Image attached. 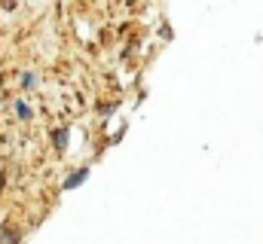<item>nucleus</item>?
Here are the masks:
<instances>
[{
	"label": "nucleus",
	"instance_id": "nucleus-1",
	"mask_svg": "<svg viewBox=\"0 0 263 244\" xmlns=\"http://www.w3.org/2000/svg\"><path fill=\"white\" fill-rule=\"evenodd\" d=\"M86 177H89V168H80V171H73V174H70L65 183H62V186H65V189H73L77 183H83Z\"/></svg>",
	"mask_w": 263,
	"mask_h": 244
},
{
	"label": "nucleus",
	"instance_id": "nucleus-2",
	"mask_svg": "<svg viewBox=\"0 0 263 244\" xmlns=\"http://www.w3.org/2000/svg\"><path fill=\"white\" fill-rule=\"evenodd\" d=\"M0 244H18V232H12L9 226H0Z\"/></svg>",
	"mask_w": 263,
	"mask_h": 244
},
{
	"label": "nucleus",
	"instance_id": "nucleus-3",
	"mask_svg": "<svg viewBox=\"0 0 263 244\" xmlns=\"http://www.w3.org/2000/svg\"><path fill=\"white\" fill-rule=\"evenodd\" d=\"M15 113H18L22 119H31V107H28L25 101H15Z\"/></svg>",
	"mask_w": 263,
	"mask_h": 244
},
{
	"label": "nucleus",
	"instance_id": "nucleus-4",
	"mask_svg": "<svg viewBox=\"0 0 263 244\" xmlns=\"http://www.w3.org/2000/svg\"><path fill=\"white\" fill-rule=\"evenodd\" d=\"M65 137H67V131H59L55 134V147H65Z\"/></svg>",
	"mask_w": 263,
	"mask_h": 244
},
{
	"label": "nucleus",
	"instance_id": "nucleus-5",
	"mask_svg": "<svg viewBox=\"0 0 263 244\" xmlns=\"http://www.w3.org/2000/svg\"><path fill=\"white\" fill-rule=\"evenodd\" d=\"M22 86H25V89H28V86H34V76H31V73H25V76H22Z\"/></svg>",
	"mask_w": 263,
	"mask_h": 244
}]
</instances>
